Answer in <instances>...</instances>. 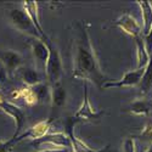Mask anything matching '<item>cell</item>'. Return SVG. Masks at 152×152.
I'll use <instances>...</instances> for the list:
<instances>
[{"instance_id": "6da1fadb", "label": "cell", "mask_w": 152, "mask_h": 152, "mask_svg": "<svg viewBox=\"0 0 152 152\" xmlns=\"http://www.w3.org/2000/svg\"><path fill=\"white\" fill-rule=\"evenodd\" d=\"M73 54V78L82 79L83 82H91L99 88L108 82L104 72L101 71L97 56L93 48L88 29L83 21L77 22L73 26L72 39Z\"/></svg>"}, {"instance_id": "7a4b0ae2", "label": "cell", "mask_w": 152, "mask_h": 152, "mask_svg": "<svg viewBox=\"0 0 152 152\" xmlns=\"http://www.w3.org/2000/svg\"><path fill=\"white\" fill-rule=\"evenodd\" d=\"M48 46H49V58L46 63L45 73H46L48 83L50 85H54L56 83H60L62 78V74H63L62 58L57 46L54 43H51V40L48 42Z\"/></svg>"}, {"instance_id": "3957f363", "label": "cell", "mask_w": 152, "mask_h": 152, "mask_svg": "<svg viewBox=\"0 0 152 152\" xmlns=\"http://www.w3.org/2000/svg\"><path fill=\"white\" fill-rule=\"evenodd\" d=\"M9 18H10V22L12 26L17 31H20L21 33L27 34L29 38H39V39H42V37L38 33L29 15L24 11L23 7L12 9L9 14Z\"/></svg>"}, {"instance_id": "277c9868", "label": "cell", "mask_w": 152, "mask_h": 152, "mask_svg": "<svg viewBox=\"0 0 152 152\" xmlns=\"http://www.w3.org/2000/svg\"><path fill=\"white\" fill-rule=\"evenodd\" d=\"M0 110L3 112H5L7 116H10L11 118H14L15 121V133L12 135V137L16 139L21 135V132H22V128H23V124H24V121H26V115H24V111L15 105L7 101L5 97H0Z\"/></svg>"}, {"instance_id": "5b68a950", "label": "cell", "mask_w": 152, "mask_h": 152, "mask_svg": "<svg viewBox=\"0 0 152 152\" xmlns=\"http://www.w3.org/2000/svg\"><path fill=\"white\" fill-rule=\"evenodd\" d=\"M105 115V111H95L94 107L91 106L90 101H89V93H88V83L84 82V97H83V102L79 110L75 112L74 117H77L82 122H99Z\"/></svg>"}, {"instance_id": "8992f818", "label": "cell", "mask_w": 152, "mask_h": 152, "mask_svg": "<svg viewBox=\"0 0 152 152\" xmlns=\"http://www.w3.org/2000/svg\"><path fill=\"white\" fill-rule=\"evenodd\" d=\"M32 146L39 147L43 145H49L51 148H72V142L66 133H53V134H46L45 136L32 140Z\"/></svg>"}, {"instance_id": "52a82bcc", "label": "cell", "mask_w": 152, "mask_h": 152, "mask_svg": "<svg viewBox=\"0 0 152 152\" xmlns=\"http://www.w3.org/2000/svg\"><path fill=\"white\" fill-rule=\"evenodd\" d=\"M28 44H29V48L32 50L33 57L35 60L37 67L45 71L48 58H49L48 42H44L43 39H39V38H29L28 37Z\"/></svg>"}, {"instance_id": "ba28073f", "label": "cell", "mask_w": 152, "mask_h": 152, "mask_svg": "<svg viewBox=\"0 0 152 152\" xmlns=\"http://www.w3.org/2000/svg\"><path fill=\"white\" fill-rule=\"evenodd\" d=\"M145 69V68H144ZM144 69H134L126 72L123 78L118 80H108L106 82L101 89H111V88H126V86H135L139 85L141 82Z\"/></svg>"}, {"instance_id": "9c48e42d", "label": "cell", "mask_w": 152, "mask_h": 152, "mask_svg": "<svg viewBox=\"0 0 152 152\" xmlns=\"http://www.w3.org/2000/svg\"><path fill=\"white\" fill-rule=\"evenodd\" d=\"M0 62L6 72V75L14 77L17 69L22 67V56L14 50H3L0 51Z\"/></svg>"}, {"instance_id": "30bf717a", "label": "cell", "mask_w": 152, "mask_h": 152, "mask_svg": "<svg viewBox=\"0 0 152 152\" xmlns=\"http://www.w3.org/2000/svg\"><path fill=\"white\" fill-rule=\"evenodd\" d=\"M116 27H118L123 33L130 35L132 38H137V37H141L142 34V28L141 26L139 24V22L129 14H124L122 15L118 20H116L113 22Z\"/></svg>"}, {"instance_id": "8fae6325", "label": "cell", "mask_w": 152, "mask_h": 152, "mask_svg": "<svg viewBox=\"0 0 152 152\" xmlns=\"http://www.w3.org/2000/svg\"><path fill=\"white\" fill-rule=\"evenodd\" d=\"M53 118H49L46 121H42L39 123H37L35 125H33L32 128H29L27 132L22 133L18 137H16L17 142L26 140V139H32V140H37V139H40L43 136H45L50 129V125L53 123Z\"/></svg>"}, {"instance_id": "7c38bea8", "label": "cell", "mask_w": 152, "mask_h": 152, "mask_svg": "<svg viewBox=\"0 0 152 152\" xmlns=\"http://www.w3.org/2000/svg\"><path fill=\"white\" fill-rule=\"evenodd\" d=\"M16 77L21 79L22 83H24L28 88H33L38 84L43 83L42 75L37 68H32V67H20L16 72Z\"/></svg>"}, {"instance_id": "4fadbf2b", "label": "cell", "mask_w": 152, "mask_h": 152, "mask_svg": "<svg viewBox=\"0 0 152 152\" xmlns=\"http://www.w3.org/2000/svg\"><path fill=\"white\" fill-rule=\"evenodd\" d=\"M22 7L29 15L33 24L35 26V28L38 31V33H39V35L42 37V39L44 42H49L50 39L48 38V35L45 34V32H44V29L42 27L40 20H39V12H38V4H37V1H33V0H27V1H23Z\"/></svg>"}, {"instance_id": "5bb4252c", "label": "cell", "mask_w": 152, "mask_h": 152, "mask_svg": "<svg viewBox=\"0 0 152 152\" xmlns=\"http://www.w3.org/2000/svg\"><path fill=\"white\" fill-rule=\"evenodd\" d=\"M140 6L141 15H142V35H146L152 29V3L147 0H139L136 1Z\"/></svg>"}, {"instance_id": "9a60e30c", "label": "cell", "mask_w": 152, "mask_h": 152, "mask_svg": "<svg viewBox=\"0 0 152 152\" xmlns=\"http://www.w3.org/2000/svg\"><path fill=\"white\" fill-rule=\"evenodd\" d=\"M67 100V91L63 88L62 83H56L51 85V106L53 108H62L66 105Z\"/></svg>"}, {"instance_id": "2e32d148", "label": "cell", "mask_w": 152, "mask_h": 152, "mask_svg": "<svg viewBox=\"0 0 152 152\" xmlns=\"http://www.w3.org/2000/svg\"><path fill=\"white\" fill-rule=\"evenodd\" d=\"M135 44H136V60H137L136 69H144L147 66L151 55L147 51V48L141 37L135 38Z\"/></svg>"}, {"instance_id": "e0dca14e", "label": "cell", "mask_w": 152, "mask_h": 152, "mask_svg": "<svg viewBox=\"0 0 152 152\" xmlns=\"http://www.w3.org/2000/svg\"><path fill=\"white\" fill-rule=\"evenodd\" d=\"M139 89H140V94L142 96L147 95L152 89V55H151V58L147 63V66L144 69L141 82L139 84Z\"/></svg>"}, {"instance_id": "ac0fdd59", "label": "cell", "mask_w": 152, "mask_h": 152, "mask_svg": "<svg viewBox=\"0 0 152 152\" xmlns=\"http://www.w3.org/2000/svg\"><path fill=\"white\" fill-rule=\"evenodd\" d=\"M34 95L37 96L38 102H50L51 104V85L49 83H40L31 88Z\"/></svg>"}, {"instance_id": "d6986e66", "label": "cell", "mask_w": 152, "mask_h": 152, "mask_svg": "<svg viewBox=\"0 0 152 152\" xmlns=\"http://www.w3.org/2000/svg\"><path fill=\"white\" fill-rule=\"evenodd\" d=\"M151 106L152 104H148L145 100H136L128 108H125L124 112H128L130 115H135V116H148Z\"/></svg>"}, {"instance_id": "ffe728a7", "label": "cell", "mask_w": 152, "mask_h": 152, "mask_svg": "<svg viewBox=\"0 0 152 152\" xmlns=\"http://www.w3.org/2000/svg\"><path fill=\"white\" fill-rule=\"evenodd\" d=\"M12 96H14V97H22V99H24V101H26V104H27L28 106H33V105L38 104L37 96L34 95V93L32 91L31 88H26V89H22V90H20L17 94L15 93Z\"/></svg>"}, {"instance_id": "44dd1931", "label": "cell", "mask_w": 152, "mask_h": 152, "mask_svg": "<svg viewBox=\"0 0 152 152\" xmlns=\"http://www.w3.org/2000/svg\"><path fill=\"white\" fill-rule=\"evenodd\" d=\"M17 144V140L14 137H11L7 141H0V152H11L14 150V146Z\"/></svg>"}, {"instance_id": "7402d4cb", "label": "cell", "mask_w": 152, "mask_h": 152, "mask_svg": "<svg viewBox=\"0 0 152 152\" xmlns=\"http://www.w3.org/2000/svg\"><path fill=\"white\" fill-rule=\"evenodd\" d=\"M139 136L142 137L144 140L151 141V144H152V123L146 124L145 128L141 130V133H140V135H139Z\"/></svg>"}, {"instance_id": "603a6c76", "label": "cell", "mask_w": 152, "mask_h": 152, "mask_svg": "<svg viewBox=\"0 0 152 152\" xmlns=\"http://www.w3.org/2000/svg\"><path fill=\"white\" fill-rule=\"evenodd\" d=\"M123 150L124 152H136V146L133 137H128L123 144Z\"/></svg>"}, {"instance_id": "cb8c5ba5", "label": "cell", "mask_w": 152, "mask_h": 152, "mask_svg": "<svg viewBox=\"0 0 152 152\" xmlns=\"http://www.w3.org/2000/svg\"><path fill=\"white\" fill-rule=\"evenodd\" d=\"M144 42H145V45L147 48V51L150 53V55H152V29H151V32L148 34L145 35Z\"/></svg>"}, {"instance_id": "d4e9b609", "label": "cell", "mask_w": 152, "mask_h": 152, "mask_svg": "<svg viewBox=\"0 0 152 152\" xmlns=\"http://www.w3.org/2000/svg\"><path fill=\"white\" fill-rule=\"evenodd\" d=\"M35 152H73L72 148H44V150H38Z\"/></svg>"}, {"instance_id": "484cf974", "label": "cell", "mask_w": 152, "mask_h": 152, "mask_svg": "<svg viewBox=\"0 0 152 152\" xmlns=\"http://www.w3.org/2000/svg\"><path fill=\"white\" fill-rule=\"evenodd\" d=\"M146 152H152V144H151V146H150V147H148V150H147V151H146Z\"/></svg>"}, {"instance_id": "4316f807", "label": "cell", "mask_w": 152, "mask_h": 152, "mask_svg": "<svg viewBox=\"0 0 152 152\" xmlns=\"http://www.w3.org/2000/svg\"><path fill=\"white\" fill-rule=\"evenodd\" d=\"M0 97H4V95H3V93H1V89H0Z\"/></svg>"}]
</instances>
